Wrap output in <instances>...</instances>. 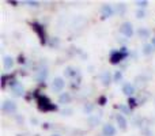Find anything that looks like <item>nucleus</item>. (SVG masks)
I'll use <instances>...</instances> for the list:
<instances>
[{"instance_id": "12", "label": "nucleus", "mask_w": 155, "mask_h": 136, "mask_svg": "<svg viewBox=\"0 0 155 136\" xmlns=\"http://www.w3.org/2000/svg\"><path fill=\"white\" fill-rule=\"evenodd\" d=\"M123 93L125 94L127 97H129V98H131V97L135 94V86L131 85V83H125V85L123 86Z\"/></svg>"}, {"instance_id": "27", "label": "nucleus", "mask_w": 155, "mask_h": 136, "mask_svg": "<svg viewBox=\"0 0 155 136\" xmlns=\"http://www.w3.org/2000/svg\"><path fill=\"white\" fill-rule=\"evenodd\" d=\"M29 5H31V7H38V2H31V0H29V2H26Z\"/></svg>"}, {"instance_id": "25", "label": "nucleus", "mask_w": 155, "mask_h": 136, "mask_svg": "<svg viewBox=\"0 0 155 136\" xmlns=\"http://www.w3.org/2000/svg\"><path fill=\"white\" fill-rule=\"evenodd\" d=\"M118 109L121 110V114H129V113H131V109H129V108H127V106H124V105H120V106H118Z\"/></svg>"}, {"instance_id": "16", "label": "nucleus", "mask_w": 155, "mask_h": 136, "mask_svg": "<svg viewBox=\"0 0 155 136\" xmlns=\"http://www.w3.org/2000/svg\"><path fill=\"white\" fill-rule=\"evenodd\" d=\"M46 76H48V69L44 68V69H40L37 74V80L38 82H44V80L46 79Z\"/></svg>"}, {"instance_id": "29", "label": "nucleus", "mask_w": 155, "mask_h": 136, "mask_svg": "<svg viewBox=\"0 0 155 136\" xmlns=\"http://www.w3.org/2000/svg\"><path fill=\"white\" fill-rule=\"evenodd\" d=\"M151 44H153V46L155 48V37H153V41H151Z\"/></svg>"}, {"instance_id": "28", "label": "nucleus", "mask_w": 155, "mask_h": 136, "mask_svg": "<svg viewBox=\"0 0 155 136\" xmlns=\"http://www.w3.org/2000/svg\"><path fill=\"white\" fill-rule=\"evenodd\" d=\"M105 101H106V99H105V98H101V99H99V102H101V105H105Z\"/></svg>"}, {"instance_id": "8", "label": "nucleus", "mask_w": 155, "mask_h": 136, "mask_svg": "<svg viewBox=\"0 0 155 136\" xmlns=\"http://www.w3.org/2000/svg\"><path fill=\"white\" fill-rule=\"evenodd\" d=\"M101 120H102L101 113H98V114H91V116H88L87 117V123H88V125H90L91 128H94V127L98 125V124L101 123Z\"/></svg>"}, {"instance_id": "17", "label": "nucleus", "mask_w": 155, "mask_h": 136, "mask_svg": "<svg viewBox=\"0 0 155 136\" xmlns=\"http://www.w3.org/2000/svg\"><path fill=\"white\" fill-rule=\"evenodd\" d=\"M33 29L35 30V32L38 33V35H40V38H41V41H45V33H44V30L41 29V26L40 25H33Z\"/></svg>"}, {"instance_id": "4", "label": "nucleus", "mask_w": 155, "mask_h": 136, "mask_svg": "<svg viewBox=\"0 0 155 136\" xmlns=\"http://www.w3.org/2000/svg\"><path fill=\"white\" fill-rule=\"evenodd\" d=\"M2 110L4 113H8V114L15 113L16 112V104L14 101H11V99H5V101L2 104Z\"/></svg>"}, {"instance_id": "21", "label": "nucleus", "mask_w": 155, "mask_h": 136, "mask_svg": "<svg viewBox=\"0 0 155 136\" xmlns=\"http://www.w3.org/2000/svg\"><path fill=\"white\" fill-rule=\"evenodd\" d=\"M147 4H148L147 0H137V2H136V5L139 8H142V10H144V8L147 7Z\"/></svg>"}, {"instance_id": "2", "label": "nucleus", "mask_w": 155, "mask_h": 136, "mask_svg": "<svg viewBox=\"0 0 155 136\" xmlns=\"http://www.w3.org/2000/svg\"><path fill=\"white\" fill-rule=\"evenodd\" d=\"M120 33L123 35H125L127 38H131L134 35V26H132L131 22H124L120 26Z\"/></svg>"}, {"instance_id": "3", "label": "nucleus", "mask_w": 155, "mask_h": 136, "mask_svg": "<svg viewBox=\"0 0 155 136\" xmlns=\"http://www.w3.org/2000/svg\"><path fill=\"white\" fill-rule=\"evenodd\" d=\"M125 57H127V52L124 51V49L112 52V55H110V63H112V64H117V63H120L121 60L125 59Z\"/></svg>"}, {"instance_id": "6", "label": "nucleus", "mask_w": 155, "mask_h": 136, "mask_svg": "<svg viewBox=\"0 0 155 136\" xmlns=\"http://www.w3.org/2000/svg\"><path fill=\"white\" fill-rule=\"evenodd\" d=\"M10 85H11V90H12L14 95H16V97L23 95L25 88H23V86H22L21 83H18L16 80H12V83H10Z\"/></svg>"}, {"instance_id": "22", "label": "nucleus", "mask_w": 155, "mask_h": 136, "mask_svg": "<svg viewBox=\"0 0 155 136\" xmlns=\"http://www.w3.org/2000/svg\"><path fill=\"white\" fill-rule=\"evenodd\" d=\"M64 74H65V76H74V75H76V71H75L74 68L68 67V68L64 71Z\"/></svg>"}, {"instance_id": "19", "label": "nucleus", "mask_w": 155, "mask_h": 136, "mask_svg": "<svg viewBox=\"0 0 155 136\" xmlns=\"http://www.w3.org/2000/svg\"><path fill=\"white\" fill-rule=\"evenodd\" d=\"M125 10H127V5L124 4V3H120V4H117V7H116V12L121 14V15L125 12Z\"/></svg>"}, {"instance_id": "26", "label": "nucleus", "mask_w": 155, "mask_h": 136, "mask_svg": "<svg viewBox=\"0 0 155 136\" xmlns=\"http://www.w3.org/2000/svg\"><path fill=\"white\" fill-rule=\"evenodd\" d=\"M128 105H129V108H135V106H136V99H135V98H132V97H131V98H129L128 99Z\"/></svg>"}, {"instance_id": "15", "label": "nucleus", "mask_w": 155, "mask_h": 136, "mask_svg": "<svg viewBox=\"0 0 155 136\" xmlns=\"http://www.w3.org/2000/svg\"><path fill=\"white\" fill-rule=\"evenodd\" d=\"M3 65H4L5 69H11L14 67V59L11 56H4V60H3Z\"/></svg>"}, {"instance_id": "30", "label": "nucleus", "mask_w": 155, "mask_h": 136, "mask_svg": "<svg viewBox=\"0 0 155 136\" xmlns=\"http://www.w3.org/2000/svg\"><path fill=\"white\" fill-rule=\"evenodd\" d=\"M52 136H60V135H52Z\"/></svg>"}, {"instance_id": "10", "label": "nucleus", "mask_w": 155, "mask_h": 136, "mask_svg": "<svg viewBox=\"0 0 155 136\" xmlns=\"http://www.w3.org/2000/svg\"><path fill=\"white\" fill-rule=\"evenodd\" d=\"M116 121H117V125L120 127V129H123V131H125L127 127H128V123H127V118L124 114H121V113H118L117 116H116Z\"/></svg>"}, {"instance_id": "11", "label": "nucleus", "mask_w": 155, "mask_h": 136, "mask_svg": "<svg viewBox=\"0 0 155 136\" xmlns=\"http://www.w3.org/2000/svg\"><path fill=\"white\" fill-rule=\"evenodd\" d=\"M102 135L104 136H114L116 135V128L112 124H105L102 128Z\"/></svg>"}, {"instance_id": "23", "label": "nucleus", "mask_w": 155, "mask_h": 136, "mask_svg": "<svg viewBox=\"0 0 155 136\" xmlns=\"http://www.w3.org/2000/svg\"><path fill=\"white\" fill-rule=\"evenodd\" d=\"M136 18H137V19H143V18H146V11H144V10H142V8H139V10L136 11Z\"/></svg>"}, {"instance_id": "5", "label": "nucleus", "mask_w": 155, "mask_h": 136, "mask_svg": "<svg viewBox=\"0 0 155 136\" xmlns=\"http://www.w3.org/2000/svg\"><path fill=\"white\" fill-rule=\"evenodd\" d=\"M65 86V82L63 78L57 76L53 79V82H52V88H53V91H56V93H60V91H63V88H64Z\"/></svg>"}, {"instance_id": "9", "label": "nucleus", "mask_w": 155, "mask_h": 136, "mask_svg": "<svg viewBox=\"0 0 155 136\" xmlns=\"http://www.w3.org/2000/svg\"><path fill=\"white\" fill-rule=\"evenodd\" d=\"M101 82L105 87H109L110 83H112V74L109 71H104L101 74Z\"/></svg>"}, {"instance_id": "1", "label": "nucleus", "mask_w": 155, "mask_h": 136, "mask_svg": "<svg viewBox=\"0 0 155 136\" xmlns=\"http://www.w3.org/2000/svg\"><path fill=\"white\" fill-rule=\"evenodd\" d=\"M38 106H40L41 110H56L57 106H54V105L51 104V101H49L46 97H40L38 98Z\"/></svg>"}, {"instance_id": "7", "label": "nucleus", "mask_w": 155, "mask_h": 136, "mask_svg": "<svg viewBox=\"0 0 155 136\" xmlns=\"http://www.w3.org/2000/svg\"><path fill=\"white\" fill-rule=\"evenodd\" d=\"M116 12V10L112 7V5L109 4H104L101 7V14H102V18H110V16H113V14Z\"/></svg>"}, {"instance_id": "14", "label": "nucleus", "mask_w": 155, "mask_h": 136, "mask_svg": "<svg viewBox=\"0 0 155 136\" xmlns=\"http://www.w3.org/2000/svg\"><path fill=\"white\" fill-rule=\"evenodd\" d=\"M71 102V94L70 93H63L59 97V104L61 105H67Z\"/></svg>"}, {"instance_id": "24", "label": "nucleus", "mask_w": 155, "mask_h": 136, "mask_svg": "<svg viewBox=\"0 0 155 136\" xmlns=\"http://www.w3.org/2000/svg\"><path fill=\"white\" fill-rule=\"evenodd\" d=\"M121 79H123V72H121V71H116V74H114V79H113V80H114L116 83H118Z\"/></svg>"}, {"instance_id": "18", "label": "nucleus", "mask_w": 155, "mask_h": 136, "mask_svg": "<svg viewBox=\"0 0 155 136\" xmlns=\"http://www.w3.org/2000/svg\"><path fill=\"white\" fill-rule=\"evenodd\" d=\"M154 46H153V44H146L144 46H143V53L146 55V56H150L151 53H153V51H154Z\"/></svg>"}, {"instance_id": "13", "label": "nucleus", "mask_w": 155, "mask_h": 136, "mask_svg": "<svg viewBox=\"0 0 155 136\" xmlns=\"http://www.w3.org/2000/svg\"><path fill=\"white\" fill-rule=\"evenodd\" d=\"M137 35H139L142 40H147V38H150L151 33L148 29H144V27H140L139 30H137Z\"/></svg>"}, {"instance_id": "20", "label": "nucleus", "mask_w": 155, "mask_h": 136, "mask_svg": "<svg viewBox=\"0 0 155 136\" xmlns=\"http://www.w3.org/2000/svg\"><path fill=\"white\" fill-rule=\"evenodd\" d=\"M94 106L91 104H86L84 106H83V113H86V114H90L91 116V112H93Z\"/></svg>"}]
</instances>
